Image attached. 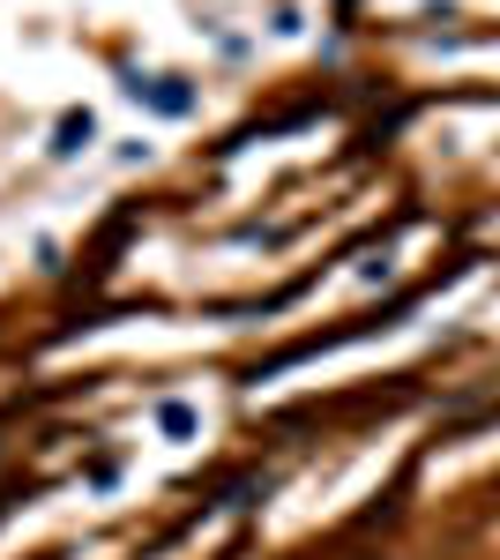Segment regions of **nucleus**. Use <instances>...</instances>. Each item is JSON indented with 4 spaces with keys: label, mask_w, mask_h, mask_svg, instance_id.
<instances>
[{
    "label": "nucleus",
    "mask_w": 500,
    "mask_h": 560,
    "mask_svg": "<svg viewBox=\"0 0 500 560\" xmlns=\"http://www.w3.org/2000/svg\"><path fill=\"white\" fill-rule=\"evenodd\" d=\"M135 97H150L158 113H187L195 105V90H179V75H150V83H135Z\"/></svg>",
    "instance_id": "nucleus-1"
}]
</instances>
